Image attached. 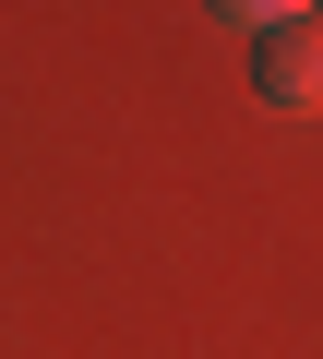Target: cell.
Returning <instances> with one entry per match:
<instances>
[{
    "label": "cell",
    "instance_id": "obj_1",
    "mask_svg": "<svg viewBox=\"0 0 323 359\" xmlns=\"http://www.w3.org/2000/svg\"><path fill=\"white\" fill-rule=\"evenodd\" d=\"M252 84H263V108H287V120H323V13L275 25V36L252 48Z\"/></svg>",
    "mask_w": 323,
    "mask_h": 359
},
{
    "label": "cell",
    "instance_id": "obj_2",
    "mask_svg": "<svg viewBox=\"0 0 323 359\" xmlns=\"http://www.w3.org/2000/svg\"><path fill=\"white\" fill-rule=\"evenodd\" d=\"M216 13H228V25H263V36H275V25H299V13H311V0H216Z\"/></svg>",
    "mask_w": 323,
    "mask_h": 359
}]
</instances>
